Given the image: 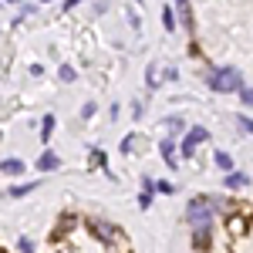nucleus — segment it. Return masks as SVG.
I'll return each mask as SVG.
<instances>
[{"instance_id":"10","label":"nucleus","mask_w":253,"mask_h":253,"mask_svg":"<svg viewBox=\"0 0 253 253\" xmlns=\"http://www.w3.org/2000/svg\"><path fill=\"white\" fill-rule=\"evenodd\" d=\"M162 81V64H152L149 68V84H159Z\"/></svg>"},{"instance_id":"7","label":"nucleus","mask_w":253,"mask_h":253,"mask_svg":"<svg viewBox=\"0 0 253 253\" xmlns=\"http://www.w3.org/2000/svg\"><path fill=\"white\" fill-rule=\"evenodd\" d=\"M216 166H219L223 172H230V169H233V159L226 156V152H216Z\"/></svg>"},{"instance_id":"13","label":"nucleus","mask_w":253,"mask_h":253,"mask_svg":"<svg viewBox=\"0 0 253 253\" xmlns=\"http://www.w3.org/2000/svg\"><path fill=\"white\" fill-rule=\"evenodd\" d=\"M230 230H233V233H243V230H247V223H243V216H233V223H230Z\"/></svg>"},{"instance_id":"16","label":"nucleus","mask_w":253,"mask_h":253,"mask_svg":"<svg viewBox=\"0 0 253 253\" xmlns=\"http://www.w3.org/2000/svg\"><path fill=\"white\" fill-rule=\"evenodd\" d=\"M31 189H34V186H14V189H10V196H27Z\"/></svg>"},{"instance_id":"1","label":"nucleus","mask_w":253,"mask_h":253,"mask_svg":"<svg viewBox=\"0 0 253 253\" xmlns=\"http://www.w3.org/2000/svg\"><path fill=\"white\" fill-rule=\"evenodd\" d=\"M189 219H193L196 230H210V223H213V206H210L206 199H193V203H189Z\"/></svg>"},{"instance_id":"3","label":"nucleus","mask_w":253,"mask_h":253,"mask_svg":"<svg viewBox=\"0 0 253 253\" xmlns=\"http://www.w3.org/2000/svg\"><path fill=\"white\" fill-rule=\"evenodd\" d=\"M88 230H91V233H95L101 243H112V247L122 240V233H118L112 223H105V219H88Z\"/></svg>"},{"instance_id":"17","label":"nucleus","mask_w":253,"mask_h":253,"mask_svg":"<svg viewBox=\"0 0 253 253\" xmlns=\"http://www.w3.org/2000/svg\"><path fill=\"white\" fill-rule=\"evenodd\" d=\"M17 247H20V253H34V243H31V240H20Z\"/></svg>"},{"instance_id":"5","label":"nucleus","mask_w":253,"mask_h":253,"mask_svg":"<svg viewBox=\"0 0 253 253\" xmlns=\"http://www.w3.org/2000/svg\"><path fill=\"white\" fill-rule=\"evenodd\" d=\"M41 169H44V172H51V169H58V156H54V152H44V156H41V162H38Z\"/></svg>"},{"instance_id":"15","label":"nucleus","mask_w":253,"mask_h":253,"mask_svg":"<svg viewBox=\"0 0 253 253\" xmlns=\"http://www.w3.org/2000/svg\"><path fill=\"white\" fill-rule=\"evenodd\" d=\"M240 98H243L247 105H253V88H243V84H240Z\"/></svg>"},{"instance_id":"4","label":"nucleus","mask_w":253,"mask_h":253,"mask_svg":"<svg viewBox=\"0 0 253 253\" xmlns=\"http://www.w3.org/2000/svg\"><path fill=\"white\" fill-rule=\"evenodd\" d=\"M210 138V132L203 128V125H196V128H189V135H186V142H182V156H193L196 145H203Z\"/></svg>"},{"instance_id":"2","label":"nucleus","mask_w":253,"mask_h":253,"mask_svg":"<svg viewBox=\"0 0 253 253\" xmlns=\"http://www.w3.org/2000/svg\"><path fill=\"white\" fill-rule=\"evenodd\" d=\"M216 91H240V71L236 68H223V71H216L213 78H210Z\"/></svg>"},{"instance_id":"18","label":"nucleus","mask_w":253,"mask_h":253,"mask_svg":"<svg viewBox=\"0 0 253 253\" xmlns=\"http://www.w3.org/2000/svg\"><path fill=\"white\" fill-rule=\"evenodd\" d=\"M240 125H243V128H247V132L253 135V122H250V118H240Z\"/></svg>"},{"instance_id":"9","label":"nucleus","mask_w":253,"mask_h":253,"mask_svg":"<svg viewBox=\"0 0 253 253\" xmlns=\"http://www.w3.org/2000/svg\"><path fill=\"white\" fill-rule=\"evenodd\" d=\"M162 24H166V31H175V14L169 10V7L162 10Z\"/></svg>"},{"instance_id":"14","label":"nucleus","mask_w":253,"mask_h":253,"mask_svg":"<svg viewBox=\"0 0 253 253\" xmlns=\"http://www.w3.org/2000/svg\"><path fill=\"white\" fill-rule=\"evenodd\" d=\"M51 128H54V118L47 115V118H44V125H41V135L47 138V135H51Z\"/></svg>"},{"instance_id":"12","label":"nucleus","mask_w":253,"mask_h":253,"mask_svg":"<svg viewBox=\"0 0 253 253\" xmlns=\"http://www.w3.org/2000/svg\"><path fill=\"white\" fill-rule=\"evenodd\" d=\"M226 182H230V186H233V189H240V186H247V175L233 172V175H230V179H226Z\"/></svg>"},{"instance_id":"11","label":"nucleus","mask_w":253,"mask_h":253,"mask_svg":"<svg viewBox=\"0 0 253 253\" xmlns=\"http://www.w3.org/2000/svg\"><path fill=\"white\" fill-rule=\"evenodd\" d=\"M206 243H210V230H196V247L206 250Z\"/></svg>"},{"instance_id":"8","label":"nucleus","mask_w":253,"mask_h":253,"mask_svg":"<svg viewBox=\"0 0 253 253\" xmlns=\"http://www.w3.org/2000/svg\"><path fill=\"white\" fill-rule=\"evenodd\" d=\"M159 152H162V156H166V162L172 166V159H175V149H172V142H162V145H159Z\"/></svg>"},{"instance_id":"6","label":"nucleus","mask_w":253,"mask_h":253,"mask_svg":"<svg viewBox=\"0 0 253 253\" xmlns=\"http://www.w3.org/2000/svg\"><path fill=\"white\" fill-rule=\"evenodd\" d=\"M3 172L20 175V172H24V162H20V159H7V162H3Z\"/></svg>"}]
</instances>
